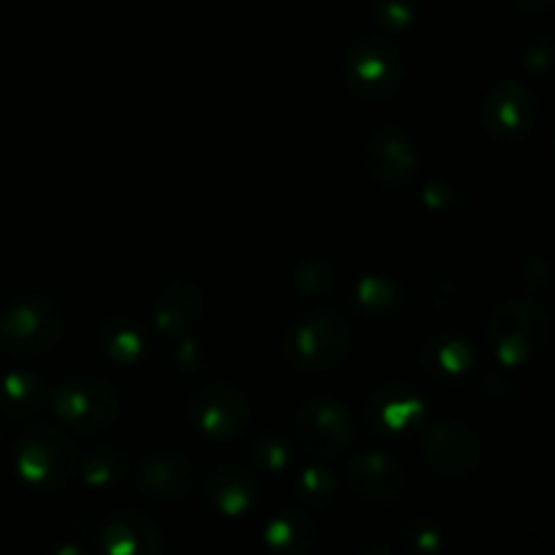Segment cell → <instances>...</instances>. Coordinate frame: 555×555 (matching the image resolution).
Wrapping results in <instances>:
<instances>
[{
	"label": "cell",
	"mask_w": 555,
	"mask_h": 555,
	"mask_svg": "<svg viewBox=\"0 0 555 555\" xmlns=\"http://www.w3.org/2000/svg\"><path fill=\"white\" fill-rule=\"evenodd\" d=\"M103 555H163L160 529L139 513H119L101 529Z\"/></svg>",
	"instance_id": "obj_15"
},
{
	"label": "cell",
	"mask_w": 555,
	"mask_h": 555,
	"mask_svg": "<svg viewBox=\"0 0 555 555\" xmlns=\"http://www.w3.org/2000/svg\"><path fill=\"white\" fill-rule=\"evenodd\" d=\"M345 81L361 101H388L404 85V60L385 38H358L345 54Z\"/></svg>",
	"instance_id": "obj_3"
},
{
	"label": "cell",
	"mask_w": 555,
	"mask_h": 555,
	"mask_svg": "<svg viewBox=\"0 0 555 555\" xmlns=\"http://www.w3.org/2000/svg\"><path fill=\"white\" fill-rule=\"evenodd\" d=\"M255 461L263 472H271V475H282V472L291 469L293 464V448L276 434H263L255 444Z\"/></svg>",
	"instance_id": "obj_29"
},
{
	"label": "cell",
	"mask_w": 555,
	"mask_h": 555,
	"mask_svg": "<svg viewBox=\"0 0 555 555\" xmlns=\"http://www.w3.org/2000/svg\"><path fill=\"white\" fill-rule=\"evenodd\" d=\"M488 345L504 366H524L545 350L551 339V318L534 301H504L488 318Z\"/></svg>",
	"instance_id": "obj_1"
},
{
	"label": "cell",
	"mask_w": 555,
	"mask_h": 555,
	"mask_svg": "<svg viewBox=\"0 0 555 555\" xmlns=\"http://www.w3.org/2000/svg\"><path fill=\"white\" fill-rule=\"evenodd\" d=\"M190 415L217 442L238 439L249 426V401L231 385H204L190 399Z\"/></svg>",
	"instance_id": "obj_12"
},
{
	"label": "cell",
	"mask_w": 555,
	"mask_h": 555,
	"mask_svg": "<svg viewBox=\"0 0 555 555\" xmlns=\"http://www.w3.org/2000/svg\"><path fill=\"white\" fill-rule=\"evenodd\" d=\"M60 312L49 298L30 296L11 304L0 318V347L11 356H41L57 341Z\"/></svg>",
	"instance_id": "obj_5"
},
{
	"label": "cell",
	"mask_w": 555,
	"mask_h": 555,
	"mask_svg": "<svg viewBox=\"0 0 555 555\" xmlns=\"http://www.w3.org/2000/svg\"><path fill=\"white\" fill-rule=\"evenodd\" d=\"M293 282H296V287L304 296H323V293L334 285V266L325 258L301 260Z\"/></svg>",
	"instance_id": "obj_28"
},
{
	"label": "cell",
	"mask_w": 555,
	"mask_h": 555,
	"mask_svg": "<svg viewBox=\"0 0 555 555\" xmlns=\"http://www.w3.org/2000/svg\"><path fill=\"white\" fill-rule=\"evenodd\" d=\"M49 555H87V553H85V547L76 545V542H63V545L54 547Z\"/></svg>",
	"instance_id": "obj_33"
},
{
	"label": "cell",
	"mask_w": 555,
	"mask_h": 555,
	"mask_svg": "<svg viewBox=\"0 0 555 555\" xmlns=\"http://www.w3.org/2000/svg\"><path fill=\"white\" fill-rule=\"evenodd\" d=\"M206 496L211 507L225 518H244L260 499L258 477L244 466L225 464L211 472L206 482Z\"/></svg>",
	"instance_id": "obj_16"
},
{
	"label": "cell",
	"mask_w": 555,
	"mask_h": 555,
	"mask_svg": "<svg viewBox=\"0 0 555 555\" xmlns=\"http://www.w3.org/2000/svg\"><path fill=\"white\" fill-rule=\"evenodd\" d=\"M54 412L68 428L95 434L114 423L119 412V396L106 379L81 374V377L60 385L57 396H54Z\"/></svg>",
	"instance_id": "obj_6"
},
{
	"label": "cell",
	"mask_w": 555,
	"mask_h": 555,
	"mask_svg": "<svg viewBox=\"0 0 555 555\" xmlns=\"http://www.w3.org/2000/svg\"><path fill=\"white\" fill-rule=\"evenodd\" d=\"M509 3H513V9L520 11V14L534 16V14H542V11L551 9L553 0H509Z\"/></svg>",
	"instance_id": "obj_32"
},
{
	"label": "cell",
	"mask_w": 555,
	"mask_h": 555,
	"mask_svg": "<svg viewBox=\"0 0 555 555\" xmlns=\"http://www.w3.org/2000/svg\"><path fill=\"white\" fill-rule=\"evenodd\" d=\"M296 493H298V502L307 504V507L331 509L334 507L336 496H339V482H336V477L331 475L328 469L307 466V469L298 472Z\"/></svg>",
	"instance_id": "obj_22"
},
{
	"label": "cell",
	"mask_w": 555,
	"mask_h": 555,
	"mask_svg": "<svg viewBox=\"0 0 555 555\" xmlns=\"http://www.w3.org/2000/svg\"><path fill=\"white\" fill-rule=\"evenodd\" d=\"M423 459L448 480H461L477 472L482 461V442L475 428L464 421L434 423L423 434Z\"/></svg>",
	"instance_id": "obj_8"
},
{
	"label": "cell",
	"mask_w": 555,
	"mask_h": 555,
	"mask_svg": "<svg viewBox=\"0 0 555 555\" xmlns=\"http://www.w3.org/2000/svg\"><path fill=\"white\" fill-rule=\"evenodd\" d=\"M201 307H204V298L201 291L188 280H173L168 282L163 296L157 298L155 307V328L160 334L179 336L201 318Z\"/></svg>",
	"instance_id": "obj_18"
},
{
	"label": "cell",
	"mask_w": 555,
	"mask_h": 555,
	"mask_svg": "<svg viewBox=\"0 0 555 555\" xmlns=\"http://www.w3.org/2000/svg\"><path fill=\"white\" fill-rule=\"evenodd\" d=\"M347 555H393V547L385 540H377V537H366V540L356 542Z\"/></svg>",
	"instance_id": "obj_31"
},
{
	"label": "cell",
	"mask_w": 555,
	"mask_h": 555,
	"mask_svg": "<svg viewBox=\"0 0 555 555\" xmlns=\"http://www.w3.org/2000/svg\"><path fill=\"white\" fill-rule=\"evenodd\" d=\"M352 437H356V426L341 401L318 396L298 410L296 439L309 453L320 459H334L350 448Z\"/></svg>",
	"instance_id": "obj_9"
},
{
	"label": "cell",
	"mask_w": 555,
	"mask_h": 555,
	"mask_svg": "<svg viewBox=\"0 0 555 555\" xmlns=\"http://www.w3.org/2000/svg\"><path fill=\"white\" fill-rule=\"evenodd\" d=\"M352 345V331L341 314L318 309L298 320L282 341L287 363L301 372H325L345 361Z\"/></svg>",
	"instance_id": "obj_2"
},
{
	"label": "cell",
	"mask_w": 555,
	"mask_h": 555,
	"mask_svg": "<svg viewBox=\"0 0 555 555\" xmlns=\"http://www.w3.org/2000/svg\"><path fill=\"white\" fill-rule=\"evenodd\" d=\"M356 304L369 320H390L404 307V293L388 276L369 274L356 285Z\"/></svg>",
	"instance_id": "obj_21"
},
{
	"label": "cell",
	"mask_w": 555,
	"mask_h": 555,
	"mask_svg": "<svg viewBox=\"0 0 555 555\" xmlns=\"http://www.w3.org/2000/svg\"><path fill=\"white\" fill-rule=\"evenodd\" d=\"M43 401H47V388L33 374L14 372L0 383V406L5 415L16 417V421L36 417L43 410Z\"/></svg>",
	"instance_id": "obj_20"
},
{
	"label": "cell",
	"mask_w": 555,
	"mask_h": 555,
	"mask_svg": "<svg viewBox=\"0 0 555 555\" xmlns=\"http://www.w3.org/2000/svg\"><path fill=\"white\" fill-rule=\"evenodd\" d=\"M421 363L434 383L455 385L469 377L472 366H475V350L466 336L444 328L428 336L421 350Z\"/></svg>",
	"instance_id": "obj_14"
},
{
	"label": "cell",
	"mask_w": 555,
	"mask_h": 555,
	"mask_svg": "<svg viewBox=\"0 0 555 555\" xmlns=\"http://www.w3.org/2000/svg\"><path fill=\"white\" fill-rule=\"evenodd\" d=\"M347 488L361 502L393 507L406 496L410 475L393 455L366 450V453H358L347 466Z\"/></svg>",
	"instance_id": "obj_10"
},
{
	"label": "cell",
	"mask_w": 555,
	"mask_h": 555,
	"mask_svg": "<svg viewBox=\"0 0 555 555\" xmlns=\"http://www.w3.org/2000/svg\"><path fill=\"white\" fill-rule=\"evenodd\" d=\"M363 160H366L369 177L379 188L401 190L412 182V177L421 168V152L404 130L385 125V128L374 130L372 139L366 141Z\"/></svg>",
	"instance_id": "obj_11"
},
{
	"label": "cell",
	"mask_w": 555,
	"mask_h": 555,
	"mask_svg": "<svg viewBox=\"0 0 555 555\" xmlns=\"http://www.w3.org/2000/svg\"><path fill=\"white\" fill-rule=\"evenodd\" d=\"M426 396L406 383H385L369 396L366 417L374 431L406 434L426 423Z\"/></svg>",
	"instance_id": "obj_13"
},
{
	"label": "cell",
	"mask_w": 555,
	"mask_h": 555,
	"mask_svg": "<svg viewBox=\"0 0 555 555\" xmlns=\"http://www.w3.org/2000/svg\"><path fill=\"white\" fill-rule=\"evenodd\" d=\"M125 475V459L114 448H101L92 450L90 455H85L81 461V480L87 482V488H112L119 477Z\"/></svg>",
	"instance_id": "obj_24"
},
{
	"label": "cell",
	"mask_w": 555,
	"mask_h": 555,
	"mask_svg": "<svg viewBox=\"0 0 555 555\" xmlns=\"http://www.w3.org/2000/svg\"><path fill=\"white\" fill-rule=\"evenodd\" d=\"M421 206L431 217L455 215L464 206V193L453 182H448V179H437V182H431L421 193Z\"/></svg>",
	"instance_id": "obj_26"
},
{
	"label": "cell",
	"mask_w": 555,
	"mask_h": 555,
	"mask_svg": "<svg viewBox=\"0 0 555 555\" xmlns=\"http://www.w3.org/2000/svg\"><path fill=\"white\" fill-rule=\"evenodd\" d=\"M263 542L274 555H309L318 545V526L301 509H282L266 524Z\"/></svg>",
	"instance_id": "obj_19"
},
{
	"label": "cell",
	"mask_w": 555,
	"mask_h": 555,
	"mask_svg": "<svg viewBox=\"0 0 555 555\" xmlns=\"http://www.w3.org/2000/svg\"><path fill=\"white\" fill-rule=\"evenodd\" d=\"M401 542L412 555H439L444 547V531L439 529L437 520L426 515H412L399 529Z\"/></svg>",
	"instance_id": "obj_23"
},
{
	"label": "cell",
	"mask_w": 555,
	"mask_h": 555,
	"mask_svg": "<svg viewBox=\"0 0 555 555\" xmlns=\"http://www.w3.org/2000/svg\"><path fill=\"white\" fill-rule=\"evenodd\" d=\"M537 117H540L537 95L518 81H499L482 95L480 119L488 133L502 144L524 141L534 130Z\"/></svg>",
	"instance_id": "obj_7"
},
{
	"label": "cell",
	"mask_w": 555,
	"mask_h": 555,
	"mask_svg": "<svg viewBox=\"0 0 555 555\" xmlns=\"http://www.w3.org/2000/svg\"><path fill=\"white\" fill-rule=\"evenodd\" d=\"M372 16L390 33L410 30L417 20L415 0H372Z\"/></svg>",
	"instance_id": "obj_27"
},
{
	"label": "cell",
	"mask_w": 555,
	"mask_h": 555,
	"mask_svg": "<svg viewBox=\"0 0 555 555\" xmlns=\"http://www.w3.org/2000/svg\"><path fill=\"white\" fill-rule=\"evenodd\" d=\"M551 57H553V43L545 33H540V36H529L524 47H520V63H524L529 70L547 68V65H551Z\"/></svg>",
	"instance_id": "obj_30"
},
{
	"label": "cell",
	"mask_w": 555,
	"mask_h": 555,
	"mask_svg": "<svg viewBox=\"0 0 555 555\" xmlns=\"http://www.w3.org/2000/svg\"><path fill=\"white\" fill-rule=\"evenodd\" d=\"M16 472L22 480L41 491L63 488L76 472L74 442L52 426L27 428L16 444Z\"/></svg>",
	"instance_id": "obj_4"
},
{
	"label": "cell",
	"mask_w": 555,
	"mask_h": 555,
	"mask_svg": "<svg viewBox=\"0 0 555 555\" xmlns=\"http://www.w3.org/2000/svg\"><path fill=\"white\" fill-rule=\"evenodd\" d=\"M106 352L112 361L122 363V366H135L146 352L144 336L133 325H117L106 334Z\"/></svg>",
	"instance_id": "obj_25"
},
{
	"label": "cell",
	"mask_w": 555,
	"mask_h": 555,
	"mask_svg": "<svg viewBox=\"0 0 555 555\" xmlns=\"http://www.w3.org/2000/svg\"><path fill=\"white\" fill-rule=\"evenodd\" d=\"M139 486L155 502H179L193 488V469L179 453H152L139 469Z\"/></svg>",
	"instance_id": "obj_17"
}]
</instances>
